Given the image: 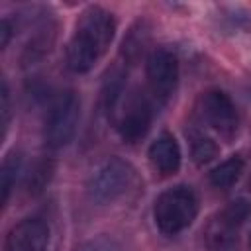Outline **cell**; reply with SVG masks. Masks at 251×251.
I'll return each mask as SVG.
<instances>
[{"label": "cell", "instance_id": "obj_1", "mask_svg": "<svg viewBox=\"0 0 251 251\" xmlns=\"http://www.w3.org/2000/svg\"><path fill=\"white\" fill-rule=\"evenodd\" d=\"M114 35L116 20L112 12L100 6H88L80 12L67 43V67L73 73H88L106 55Z\"/></svg>", "mask_w": 251, "mask_h": 251}, {"label": "cell", "instance_id": "obj_2", "mask_svg": "<svg viewBox=\"0 0 251 251\" xmlns=\"http://www.w3.org/2000/svg\"><path fill=\"white\" fill-rule=\"evenodd\" d=\"M198 194L188 184H175L163 190L153 202V220L165 235H176L192 226L198 216Z\"/></svg>", "mask_w": 251, "mask_h": 251}, {"label": "cell", "instance_id": "obj_3", "mask_svg": "<svg viewBox=\"0 0 251 251\" xmlns=\"http://www.w3.org/2000/svg\"><path fill=\"white\" fill-rule=\"evenodd\" d=\"M251 216V204L243 198L231 200L222 208L204 229V243L208 251H239V229Z\"/></svg>", "mask_w": 251, "mask_h": 251}, {"label": "cell", "instance_id": "obj_4", "mask_svg": "<svg viewBox=\"0 0 251 251\" xmlns=\"http://www.w3.org/2000/svg\"><path fill=\"white\" fill-rule=\"evenodd\" d=\"M80 120V98L75 90H63L59 92L45 114V126L43 135L45 143L51 149H61L69 145L76 133Z\"/></svg>", "mask_w": 251, "mask_h": 251}, {"label": "cell", "instance_id": "obj_5", "mask_svg": "<svg viewBox=\"0 0 251 251\" xmlns=\"http://www.w3.org/2000/svg\"><path fill=\"white\" fill-rule=\"evenodd\" d=\"M155 110L157 104L147 90H133L126 98H122L116 112L112 114V118L116 120V129L122 135V139L127 143L141 141L153 124Z\"/></svg>", "mask_w": 251, "mask_h": 251}, {"label": "cell", "instance_id": "obj_6", "mask_svg": "<svg viewBox=\"0 0 251 251\" xmlns=\"http://www.w3.org/2000/svg\"><path fill=\"white\" fill-rule=\"evenodd\" d=\"M131 165L120 157H110L90 175L86 182V194L94 204L108 206L126 194V190L131 186Z\"/></svg>", "mask_w": 251, "mask_h": 251}, {"label": "cell", "instance_id": "obj_7", "mask_svg": "<svg viewBox=\"0 0 251 251\" xmlns=\"http://www.w3.org/2000/svg\"><path fill=\"white\" fill-rule=\"evenodd\" d=\"M145 78L147 92L155 104H167L178 84V57L167 47L153 49L145 61Z\"/></svg>", "mask_w": 251, "mask_h": 251}, {"label": "cell", "instance_id": "obj_8", "mask_svg": "<svg viewBox=\"0 0 251 251\" xmlns=\"http://www.w3.org/2000/svg\"><path fill=\"white\" fill-rule=\"evenodd\" d=\"M198 114L202 122L224 139H233L239 129L237 108L224 90H208L200 96Z\"/></svg>", "mask_w": 251, "mask_h": 251}, {"label": "cell", "instance_id": "obj_9", "mask_svg": "<svg viewBox=\"0 0 251 251\" xmlns=\"http://www.w3.org/2000/svg\"><path fill=\"white\" fill-rule=\"evenodd\" d=\"M49 226L39 216L20 220L6 235L2 251H47Z\"/></svg>", "mask_w": 251, "mask_h": 251}, {"label": "cell", "instance_id": "obj_10", "mask_svg": "<svg viewBox=\"0 0 251 251\" xmlns=\"http://www.w3.org/2000/svg\"><path fill=\"white\" fill-rule=\"evenodd\" d=\"M147 157H149L151 167L163 176L175 175L180 169V163H182L180 145L175 139V135L169 133V131H163L161 135H157L151 141V145L147 149Z\"/></svg>", "mask_w": 251, "mask_h": 251}, {"label": "cell", "instance_id": "obj_11", "mask_svg": "<svg viewBox=\"0 0 251 251\" xmlns=\"http://www.w3.org/2000/svg\"><path fill=\"white\" fill-rule=\"evenodd\" d=\"M243 173V159L239 155H231L226 161L218 163L210 173L208 178L216 188H231Z\"/></svg>", "mask_w": 251, "mask_h": 251}, {"label": "cell", "instance_id": "obj_12", "mask_svg": "<svg viewBox=\"0 0 251 251\" xmlns=\"http://www.w3.org/2000/svg\"><path fill=\"white\" fill-rule=\"evenodd\" d=\"M22 171V155L12 151L4 157L2 161V171H0V178H2V204L8 202L10 194H12V188L16 186V180H18V175Z\"/></svg>", "mask_w": 251, "mask_h": 251}, {"label": "cell", "instance_id": "obj_13", "mask_svg": "<svg viewBox=\"0 0 251 251\" xmlns=\"http://www.w3.org/2000/svg\"><path fill=\"white\" fill-rule=\"evenodd\" d=\"M190 149H192V159L198 163V165H206L210 163L218 153H220V147L214 139L206 137L204 133H192L190 135Z\"/></svg>", "mask_w": 251, "mask_h": 251}, {"label": "cell", "instance_id": "obj_14", "mask_svg": "<svg viewBox=\"0 0 251 251\" xmlns=\"http://www.w3.org/2000/svg\"><path fill=\"white\" fill-rule=\"evenodd\" d=\"M145 41H147V31L143 29V25L139 24L137 27H131L127 39H124V49H122L126 59L127 61H135L139 57V53L143 51Z\"/></svg>", "mask_w": 251, "mask_h": 251}, {"label": "cell", "instance_id": "obj_15", "mask_svg": "<svg viewBox=\"0 0 251 251\" xmlns=\"http://www.w3.org/2000/svg\"><path fill=\"white\" fill-rule=\"evenodd\" d=\"M76 251H124L122 245L110 235H96L76 247Z\"/></svg>", "mask_w": 251, "mask_h": 251}, {"label": "cell", "instance_id": "obj_16", "mask_svg": "<svg viewBox=\"0 0 251 251\" xmlns=\"http://www.w3.org/2000/svg\"><path fill=\"white\" fill-rule=\"evenodd\" d=\"M0 114H2V133H6L10 124V90L8 82L2 80V92H0Z\"/></svg>", "mask_w": 251, "mask_h": 251}, {"label": "cell", "instance_id": "obj_17", "mask_svg": "<svg viewBox=\"0 0 251 251\" xmlns=\"http://www.w3.org/2000/svg\"><path fill=\"white\" fill-rule=\"evenodd\" d=\"M0 35H2V47H6L10 43V37H12V24L8 18L2 20V27H0Z\"/></svg>", "mask_w": 251, "mask_h": 251}, {"label": "cell", "instance_id": "obj_18", "mask_svg": "<svg viewBox=\"0 0 251 251\" xmlns=\"http://www.w3.org/2000/svg\"><path fill=\"white\" fill-rule=\"evenodd\" d=\"M247 188L251 190V175H249V180H247Z\"/></svg>", "mask_w": 251, "mask_h": 251}]
</instances>
